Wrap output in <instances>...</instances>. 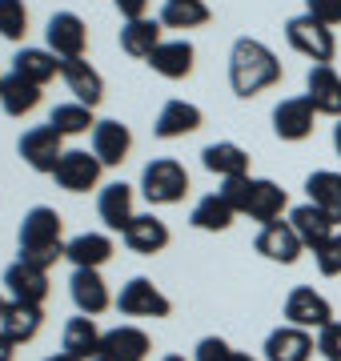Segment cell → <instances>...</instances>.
<instances>
[{
  "instance_id": "31",
  "label": "cell",
  "mask_w": 341,
  "mask_h": 361,
  "mask_svg": "<svg viewBox=\"0 0 341 361\" xmlns=\"http://www.w3.org/2000/svg\"><path fill=\"white\" fill-rule=\"evenodd\" d=\"M37 104H40V85L16 77V73L0 80V109L8 116H25V113H32Z\"/></svg>"
},
{
  "instance_id": "7",
  "label": "cell",
  "mask_w": 341,
  "mask_h": 361,
  "mask_svg": "<svg viewBox=\"0 0 341 361\" xmlns=\"http://www.w3.org/2000/svg\"><path fill=\"white\" fill-rule=\"evenodd\" d=\"M101 169L105 165L97 161V153H89V149H65L53 180L65 193H89V189H97V180H101Z\"/></svg>"
},
{
  "instance_id": "27",
  "label": "cell",
  "mask_w": 341,
  "mask_h": 361,
  "mask_svg": "<svg viewBox=\"0 0 341 361\" xmlns=\"http://www.w3.org/2000/svg\"><path fill=\"white\" fill-rule=\"evenodd\" d=\"M65 257L73 261L77 269H101V265L113 257V241H108L105 233H80V237L68 241Z\"/></svg>"
},
{
  "instance_id": "14",
  "label": "cell",
  "mask_w": 341,
  "mask_h": 361,
  "mask_svg": "<svg viewBox=\"0 0 341 361\" xmlns=\"http://www.w3.org/2000/svg\"><path fill=\"white\" fill-rule=\"evenodd\" d=\"M314 349H317L314 334L297 329V325H281L265 337V361H309Z\"/></svg>"
},
{
  "instance_id": "35",
  "label": "cell",
  "mask_w": 341,
  "mask_h": 361,
  "mask_svg": "<svg viewBox=\"0 0 341 361\" xmlns=\"http://www.w3.org/2000/svg\"><path fill=\"white\" fill-rule=\"evenodd\" d=\"M205 20H209L205 0H165V8H161V25L165 28H201Z\"/></svg>"
},
{
  "instance_id": "8",
  "label": "cell",
  "mask_w": 341,
  "mask_h": 361,
  "mask_svg": "<svg viewBox=\"0 0 341 361\" xmlns=\"http://www.w3.org/2000/svg\"><path fill=\"white\" fill-rule=\"evenodd\" d=\"M333 322V305H329L326 297L309 289V285H297L293 293L285 297V325H297V329H326Z\"/></svg>"
},
{
  "instance_id": "19",
  "label": "cell",
  "mask_w": 341,
  "mask_h": 361,
  "mask_svg": "<svg viewBox=\"0 0 341 361\" xmlns=\"http://www.w3.org/2000/svg\"><path fill=\"white\" fill-rule=\"evenodd\" d=\"M120 237H125V245H129L132 253L153 257V253H161V249L169 245V225H165L161 217H153V213H137Z\"/></svg>"
},
{
  "instance_id": "9",
  "label": "cell",
  "mask_w": 341,
  "mask_h": 361,
  "mask_svg": "<svg viewBox=\"0 0 341 361\" xmlns=\"http://www.w3.org/2000/svg\"><path fill=\"white\" fill-rule=\"evenodd\" d=\"M49 52H56L61 61H73V56H85V44H89V28L77 13H56L49 16Z\"/></svg>"
},
{
  "instance_id": "38",
  "label": "cell",
  "mask_w": 341,
  "mask_h": 361,
  "mask_svg": "<svg viewBox=\"0 0 341 361\" xmlns=\"http://www.w3.org/2000/svg\"><path fill=\"white\" fill-rule=\"evenodd\" d=\"M314 257H317V269L326 273V277H337V273H341V233H333Z\"/></svg>"
},
{
  "instance_id": "23",
  "label": "cell",
  "mask_w": 341,
  "mask_h": 361,
  "mask_svg": "<svg viewBox=\"0 0 341 361\" xmlns=\"http://www.w3.org/2000/svg\"><path fill=\"white\" fill-rule=\"evenodd\" d=\"M201 165L209 169V173H217L221 180H229V177H249V153H245L241 145H233V141H213V145H205Z\"/></svg>"
},
{
  "instance_id": "30",
  "label": "cell",
  "mask_w": 341,
  "mask_h": 361,
  "mask_svg": "<svg viewBox=\"0 0 341 361\" xmlns=\"http://www.w3.org/2000/svg\"><path fill=\"white\" fill-rule=\"evenodd\" d=\"M289 205V197L281 185H273V180H253V193H249V209H245V217L261 221V225H269V221H281V209Z\"/></svg>"
},
{
  "instance_id": "21",
  "label": "cell",
  "mask_w": 341,
  "mask_h": 361,
  "mask_svg": "<svg viewBox=\"0 0 341 361\" xmlns=\"http://www.w3.org/2000/svg\"><path fill=\"white\" fill-rule=\"evenodd\" d=\"M132 149V133L129 125H120V121H97V129H92V153L101 165H120Z\"/></svg>"
},
{
  "instance_id": "42",
  "label": "cell",
  "mask_w": 341,
  "mask_h": 361,
  "mask_svg": "<svg viewBox=\"0 0 341 361\" xmlns=\"http://www.w3.org/2000/svg\"><path fill=\"white\" fill-rule=\"evenodd\" d=\"M117 4V13L125 16V20H141L144 8H149V0H113Z\"/></svg>"
},
{
  "instance_id": "49",
  "label": "cell",
  "mask_w": 341,
  "mask_h": 361,
  "mask_svg": "<svg viewBox=\"0 0 341 361\" xmlns=\"http://www.w3.org/2000/svg\"><path fill=\"white\" fill-rule=\"evenodd\" d=\"M97 361H105V357H97Z\"/></svg>"
},
{
  "instance_id": "32",
  "label": "cell",
  "mask_w": 341,
  "mask_h": 361,
  "mask_svg": "<svg viewBox=\"0 0 341 361\" xmlns=\"http://www.w3.org/2000/svg\"><path fill=\"white\" fill-rule=\"evenodd\" d=\"M305 193H309V201H314L317 209L333 213L337 225H341V173H329V169L309 173V177H305Z\"/></svg>"
},
{
  "instance_id": "47",
  "label": "cell",
  "mask_w": 341,
  "mask_h": 361,
  "mask_svg": "<svg viewBox=\"0 0 341 361\" xmlns=\"http://www.w3.org/2000/svg\"><path fill=\"white\" fill-rule=\"evenodd\" d=\"M161 361H185L181 353H169V357H161Z\"/></svg>"
},
{
  "instance_id": "10",
  "label": "cell",
  "mask_w": 341,
  "mask_h": 361,
  "mask_svg": "<svg viewBox=\"0 0 341 361\" xmlns=\"http://www.w3.org/2000/svg\"><path fill=\"white\" fill-rule=\"evenodd\" d=\"M314 101L309 97H289L273 109V133L281 141H305L309 133H314Z\"/></svg>"
},
{
  "instance_id": "28",
  "label": "cell",
  "mask_w": 341,
  "mask_h": 361,
  "mask_svg": "<svg viewBox=\"0 0 341 361\" xmlns=\"http://www.w3.org/2000/svg\"><path fill=\"white\" fill-rule=\"evenodd\" d=\"M13 73L32 80V85H49V80L61 73V56L49 52V49H20L13 56Z\"/></svg>"
},
{
  "instance_id": "33",
  "label": "cell",
  "mask_w": 341,
  "mask_h": 361,
  "mask_svg": "<svg viewBox=\"0 0 341 361\" xmlns=\"http://www.w3.org/2000/svg\"><path fill=\"white\" fill-rule=\"evenodd\" d=\"M233 209H229V201H225L221 193H209V197H201L197 205H193V229L201 233H225L229 225H233Z\"/></svg>"
},
{
  "instance_id": "16",
  "label": "cell",
  "mask_w": 341,
  "mask_h": 361,
  "mask_svg": "<svg viewBox=\"0 0 341 361\" xmlns=\"http://www.w3.org/2000/svg\"><path fill=\"white\" fill-rule=\"evenodd\" d=\"M149 349H153V341L137 325H117L101 337V357L105 361H144Z\"/></svg>"
},
{
  "instance_id": "44",
  "label": "cell",
  "mask_w": 341,
  "mask_h": 361,
  "mask_svg": "<svg viewBox=\"0 0 341 361\" xmlns=\"http://www.w3.org/2000/svg\"><path fill=\"white\" fill-rule=\"evenodd\" d=\"M333 149H337V157H341V121L333 125Z\"/></svg>"
},
{
  "instance_id": "43",
  "label": "cell",
  "mask_w": 341,
  "mask_h": 361,
  "mask_svg": "<svg viewBox=\"0 0 341 361\" xmlns=\"http://www.w3.org/2000/svg\"><path fill=\"white\" fill-rule=\"evenodd\" d=\"M13 357H16V341L0 329V361H13Z\"/></svg>"
},
{
  "instance_id": "50",
  "label": "cell",
  "mask_w": 341,
  "mask_h": 361,
  "mask_svg": "<svg viewBox=\"0 0 341 361\" xmlns=\"http://www.w3.org/2000/svg\"><path fill=\"white\" fill-rule=\"evenodd\" d=\"M0 80H4V77H0Z\"/></svg>"
},
{
  "instance_id": "36",
  "label": "cell",
  "mask_w": 341,
  "mask_h": 361,
  "mask_svg": "<svg viewBox=\"0 0 341 361\" xmlns=\"http://www.w3.org/2000/svg\"><path fill=\"white\" fill-rule=\"evenodd\" d=\"M25 32H28L25 0H0V37L4 40H25Z\"/></svg>"
},
{
  "instance_id": "40",
  "label": "cell",
  "mask_w": 341,
  "mask_h": 361,
  "mask_svg": "<svg viewBox=\"0 0 341 361\" xmlns=\"http://www.w3.org/2000/svg\"><path fill=\"white\" fill-rule=\"evenodd\" d=\"M193 361H233V349H229L225 337H201Z\"/></svg>"
},
{
  "instance_id": "41",
  "label": "cell",
  "mask_w": 341,
  "mask_h": 361,
  "mask_svg": "<svg viewBox=\"0 0 341 361\" xmlns=\"http://www.w3.org/2000/svg\"><path fill=\"white\" fill-rule=\"evenodd\" d=\"M305 13L321 25H341V0H305Z\"/></svg>"
},
{
  "instance_id": "46",
  "label": "cell",
  "mask_w": 341,
  "mask_h": 361,
  "mask_svg": "<svg viewBox=\"0 0 341 361\" xmlns=\"http://www.w3.org/2000/svg\"><path fill=\"white\" fill-rule=\"evenodd\" d=\"M233 361H257V357H249V353H233Z\"/></svg>"
},
{
  "instance_id": "25",
  "label": "cell",
  "mask_w": 341,
  "mask_h": 361,
  "mask_svg": "<svg viewBox=\"0 0 341 361\" xmlns=\"http://www.w3.org/2000/svg\"><path fill=\"white\" fill-rule=\"evenodd\" d=\"M101 329H97V325H92V317H85V313H80V317H73V322L65 325V353H73V357L77 361H97L101 357Z\"/></svg>"
},
{
  "instance_id": "29",
  "label": "cell",
  "mask_w": 341,
  "mask_h": 361,
  "mask_svg": "<svg viewBox=\"0 0 341 361\" xmlns=\"http://www.w3.org/2000/svg\"><path fill=\"white\" fill-rule=\"evenodd\" d=\"M157 44H161V20H149V16H141V20H125V28H120V49L129 52V56L149 61Z\"/></svg>"
},
{
  "instance_id": "5",
  "label": "cell",
  "mask_w": 341,
  "mask_h": 361,
  "mask_svg": "<svg viewBox=\"0 0 341 361\" xmlns=\"http://www.w3.org/2000/svg\"><path fill=\"white\" fill-rule=\"evenodd\" d=\"M117 310L125 313V317H169V313H173V301L161 293V289L149 281V277H132V281L120 285Z\"/></svg>"
},
{
  "instance_id": "48",
  "label": "cell",
  "mask_w": 341,
  "mask_h": 361,
  "mask_svg": "<svg viewBox=\"0 0 341 361\" xmlns=\"http://www.w3.org/2000/svg\"><path fill=\"white\" fill-rule=\"evenodd\" d=\"M4 310H8V301H4V297H0V317H4Z\"/></svg>"
},
{
  "instance_id": "1",
  "label": "cell",
  "mask_w": 341,
  "mask_h": 361,
  "mask_svg": "<svg viewBox=\"0 0 341 361\" xmlns=\"http://www.w3.org/2000/svg\"><path fill=\"white\" fill-rule=\"evenodd\" d=\"M281 80V61L273 56L269 44L253 37H241L229 52V85L237 97H257V92L273 89Z\"/></svg>"
},
{
  "instance_id": "34",
  "label": "cell",
  "mask_w": 341,
  "mask_h": 361,
  "mask_svg": "<svg viewBox=\"0 0 341 361\" xmlns=\"http://www.w3.org/2000/svg\"><path fill=\"white\" fill-rule=\"evenodd\" d=\"M49 125H53L61 137H80V133L97 129V121H92V109L80 101H68V104H56L53 113H49Z\"/></svg>"
},
{
  "instance_id": "15",
  "label": "cell",
  "mask_w": 341,
  "mask_h": 361,
  "mask_svg": "<svg viewBox=\"0 0 341 361\" xmlns=\"http://www.w3.org/2000/svg\"><path fill=\"white\" fill-rule=\"evenodd\" d=\"M68 293H73V305H77L85 317H97V313L108 310V285L101 281V269H73L68 277Z\"/></svg>"
},
{
  "instance_id": "18",
  "label": "cell",
  "mask_w": 341,
  "mask_h": 361,
  "mask_svg": "<svg viewBox=\"0 0 341 361\" xmlns=\"http://www.w3.org/2000/svg\"><path fill=\"white\" fill-rule=\"evenodd\" d=\"M61 77H65L68 92H73L80 104H89V109H97V104H101V97H105V80H101V73H97L85 56L61 61Z\"/></svg>"
},
{
  "instance_id": "20",
  "label": "cell",
  "mask_w": 341,
  "mask_h": 361,
  "mask_svg": "<svg viewBox=\"0 0 341 361\" xmlns=\"http://www.w3.org/2000/svg\"><path fill=\"white\" fill-rule=\"evenodd\" d=\"M197 129H201V109L189 101H165L157 113V125H153L161 141H177V137H189Z\"/></svg>"
},
{
  "instance_id": "11",
  "label": "cell",
  "mask_w": 341,
  "mask_h": 361,
  "mask_svg": "<svg viewBox=\"0 0 341 361\" xmlns=\"http://www.w3.org/2000/svg\"><path fill=\"white\" fill-rule=\"evenodd\" d=\"M257 253L269 261H281V265H293V261L302 257V237H297V229L289 225V221H269V225H261V233H257Z\"/></svg>"
},
{
  "instance_id": "12",
  "label": "cell",
  "mask_w": 341,
  "mask_h": 361,
  "mask_svg": "<svg viewBox=\"0 0 341 361\" xmlns=\"http://www.w3.org/2000/svg\"><path fill=\"white\" fill-rule=\"evenodd\" d=\"M289 225L297 229V237H302L305 249H321L333 237V229H337V217L333 213H326V209H317L314 201H305V205H297L293 213H289Z\"/></svg>"
},
{
  "instance_id": "2",
  "label": "cell",
  "mask_w": 341,
  "mask_h": 361,
  "mask_svg": "<svg viewBox=\"0 0 341 361\" xmlns=\"http://www.w3.org/2000/svg\"><path fill=\"white\" fill-rule=\"evenodd\" d=\"M61 229H65V221H61L56 209H49V205L28 209L25 221H20V233H16L20 261H28V265H37V269L49 273L68 249V241H61Z\"/></svg>"
},
{
  "instance_id": "4",
  "label": "cell",
  "mask_w": 341,
  "mask_h": 361,
  "mask_svg": "<svg viewBox=\"0 0 341 361\" xmlns=\"http://www.w3.org/2000/svg\"><path fill=\"white\" fill-rule=\"evenodd\" d=\"M285 40L302 52V56H309L314 65H329V61H333V52H337V40H333L329 25L314 20L309 13H302V16H293V20H289V25H285Z\"/></svg>"
},
{
  "instance_id": "22",
  "label": "cell",
  "mask_w": 341,
  "mask_h": 361,
  "mask_svg": "<svg viewBox=\"0 0 341 361\" xmlns=\"http://www.w3.org/2000/svg\"><path fill=\"white\" fill-rule=\"evenodd\" d=\"M97 213H101V221H105L113 233H125L129 229V221L137 217V213H132V189L125 185V180L105 185L101 197H97Z\"/></svg>"
},
{
  "instance_id": "17",
  "label": "cell",
  "mask_w": 341,
  "mask_h": 361,
  "mask_svg": "<svg viewBox=\"0 0 341 361\" xmlns=\"http://www.w3.org/2000/svg\"><path fill=\"white\" fill-rule=\"evenodd\" d=\"M305 97L314 101L317 113L341 121V77L333 73V65H314L305 73Z\"/></svg>"
},
{
  "instance_id": "26",
  "label": "cell",
  "mask_w": 341,
  "mask_h": 361,
  "mask_svg": "<svg viewBox=\"0 0 341 361\" xmlns=\"http://www.w3.org/2000/svg\"><path fill=\"white\" fill-rule=\"evenodd\" d=\"M40 325H44V310L40 305H28V301H8V310L0 317V329L13 337L16 345L20 341H32L40 334Z\"/></svg>"
},
{
  "instance_id": "3",
  "label": "cell",
  "mask_w": 341,
  "mask_h": 361,
  "mask_svg": "<svg viewBox=\"0 0 341 361\" xmlns=\"http://www.w3.org/2000/svg\"><path fill=\"white\" fill-rule=\"evenodd\" d=\"M141 193L149 205H177L185 201L189 193V173H185L181 161H173V157H157V161H149L141 173Z\"/></svg>"
},
{
  "instance_id": "24",
  "label": "cell",
  "mask_w": 341,
  "mask_h": 361,
  "mask_svg": "<svg viewBox=\"0 0 341 361\" xmlns=\"http://www.w3.org/2000/svg\"><path fill=\"white\" fill-rule=\"evenodd\" d=\"M149 65H153V73H161L169 80L189 77L193 73V44L189 40H161L153 49V56H149Z\"/></svg>"
},
{
  "instance_id": "37",
  "label": "cell",
  "mask_w": 341,
  "mask_h": 361,
  "mask_svg": "<svg viewBox=\"0 0 341 361\" xmlns=\"http://www.w3.org/2000/svg\"><path fill=\"white\" fill-rule=\"evenodd\" d=\"M249 193H253V177H229V180H221V197L229 201L233 213H245V209H249Z\"/></svg>"
},
{
  "instance_id": "13",
  "label": "cell",
  "mask_w": 341,
  "mask_h": 361,
  "mask_svg": "<svg viewBox=\"0 0 341 361\" xmlns=\"http://www.w3.org/2000/svg\"><path fill=\"white\" fill-rule=\"evenodd\" d=\"M4 289H8L13 301L44 305V297H49V273L37 269V265H28V261H13L4 269Z\"/></svg>"
},
{
  "instance_id": "39",
  "label": "cell",
  "mask_w": 341,
  "mask_h": 361,
  "mask_svg": "<svg viewBox=\"0 0 341 361\" xmlns=\"http://www.w3.org/2000/svg\"><path fill=\"white\" fill-rule=\"evenodd\" d=\"M317 353L326 361H341V322H329L326 329H317Z\"/></svg>"
},
{
  "instance_id": "6",
  "label": "cell",
  "mask_w": 341,
  "mask_h": 361,
  "mask_svg": "<svg viewBox=\"0 0 341 361\" xmlns=\"http://www.w3.org/2000/svg\"><path fill=\"white\" fill-rule=\"evenodd\" d=\"M16 149H20V157H25L28 169L53 177L56 165H61V157H65V137H61L53 125H37V129H28L25 137H20Z\"/></svg>"
},
{
  "instance_id": "45",
  "label": "cell",
  "mask_w": 341,
  "mask_h": 361,
  "mask_svg": "<svg viewBox=\"0 0 341 361\" xmlns=\"http://www.w3.org/2000/svg\"><path fill=\"white\" fill-rule=\"evenodd\" d=\"M44 361H77V357H73V353H65V349H61V353H53V357H44Z\"/></svg>"
}]
</instances>
